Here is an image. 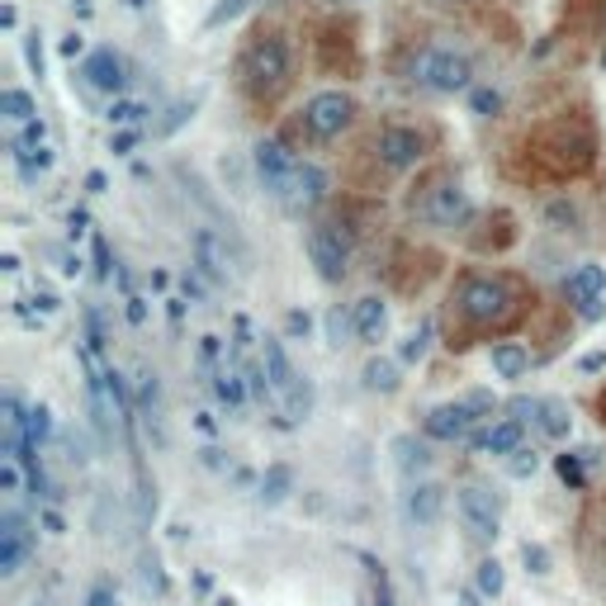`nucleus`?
<instances>
[{"mask_svg": "<svg viewBox=\"0 0 606 606\" xmlns=\"http://www.w3.org/2000/svg\"><path fill=\"white\" fill-rule=\"evenodd\" d=\"M597 522H602V541H606V493L597 497Z\"/></svg>", "mask_w": 606, "mask_h": 606, "instance_id": "51", "label": "nucleus"}, {"mask_svg": "<svg viewBox=\"0 0 606 606\" xmlns=\"http://www.w3.org/2000/svg\"><path fill=\"white\" fill-rule=\"evenodd\" d=\"M213 398H219L228 413H242L252 403V384H246V370L242 365H219L213 370Z\"/></svg>", "mask_w": 606, "mask_h": 606, "instance_id": "22", "label": "nucleus"}, {"mask_svg": "<svg viewBox=\"0 0 606 606\" xmlns=\"http://www.w3.org/2000/svg\"><path fill=\"white\" fill-rule=\"evenodd\" d=\"M62 52H67V58H71V62H77V58H85V39H81V33H77V29H71V33H67V39H62Z\"/></svg>", "mask_w": 606, "mask_h": 606, "instance_id": "43", "label": "nucleus"}, {"mask_svg": "<svg viewBox=\"0 0 606 606\" xmlns=\"http://www.w3.org/2000/svg\"><path fill=\"white\" fill-rule=\"evenodd\" d=\"M190 252H194V271L213 284H228L238 275V261L228 252V238H219L213 228H194L190 233Z\"/></svg>", "mask_w": 606, "mask_h": 606, "instance_id": "18", "label": "nucleus"}, {"mask_svg": "<svg viewBox=\"0 0 606 606\" xmlns=\"http://www.w3.org/2000/svg\"><path fill=\"white\" fill-rule=\"evenodd\" d=\"M0 119H6V129H10V133H20V129H29V123H39V104H33L29 91H20V85H10V91L0 95Z\"/></svg>", "mask_w": 606, "mask_h": 606, "instance_id": "26", "label": "nucleus"}, {"mask_svg": "<svg viewBox=\"0 0 606 606\" xmlns=\"http://www.w3.org/2000/svg\"><path fill=\"white\" fill-rule=\"evenodd\" d=\"M361 123H365L361 95L346 91V85H323V91H313L290 119H280L275 133L290 142L294 152H317V148H332V142L351 138Z\"/></svg>", "mask_w": 606, "mask_h": 606, "instance_id": "6", "label": "nucleus"}, {"mask_svg": "<svg viewBox=\"0 0 606 606\" xmlns=\"http://www.w3.org/2000/svg\"><path fill=\"white\" fill-rule=\"evenodd\" d=\"M559 299L568 303V313H574L578 323H597L606 313V265L602 261L568 265V275L559 280Z\"/></svg>", "mask_w": 606, "mask_h": 606, "instance_id": "13", "label": "nucleus"}, {"mask_svg": "<svg viewBox=\"0 0 606 606\" xmlns=\"http://www.w3.org/2000/svg\"><path fill=\"white\" fill-rule=\"evenodd\" d=\"M597 465V451H564L555 455V469L568 488H587V469Z\"/></svg>", "mask_w": 606, "mask_h": 606, "instance_id": "30", "label": "nucleus"}, {"mask_svg": "<svg viewBox=\"0 0 606 606\" xmlns=\"http://www.w3.org/2000/svg\"><path fill=\"white\" fill-rule=\"evenodd\" d=\"M85 223H91V219H85V209H71V213H67V228H71V238H81V233H85Z\"/></svg>", "mask_w": 606, "mask_h": 606, "instance_id": "45", "label": "nucleus"}, {"mask_svg": "<svg viewBox=\"0 0 606 606\" xmlns=\"http://www.w3.org/2000/svg\"><path fill=\"white\" fill-rule=\"evenodd\" d=\"M541 309H545L541 284L526 271L465 261L451 280H445V294H441V309H436L441 351L469 355L478 346L522 336V332H531Z\"/></svg>", "mask_w": 606, "mask_h": 606, "instance_id": "1", "label": "nucleus"}, {"mask_svg": "<svg viewBox=\"0 0 606 606\" xmlns=\"http://www.w3.org/2000/svg\"><path fill=\"white\" fill-rule=\"evenodd\" d=\"M261 370H265V384H271V394H275V407L290 422H303L313 413V384H309V374H299L294 361H290V351H284V336H261Z\"/></svg>", "mask_w": 606, "mask_h": 606, "instance_id": "9", "label": "nucleus"}, {"mask_svg": "<svg viewBox=\"0 0 606 606\" xmlns=\"http://www.w3.org/2000/svg\"><path fill=\"white\" fill-rule=\"evenodd\" d=\"M436 503H441V488H436V484H422V488H413V512L432 516V512H436Z\"/></svg>", "mask_w": 606, "mask_h": 606, "instance_id": "36", "label": "nucleus"}, {"mask_svg": "<svg viewBox=\"0 0 606 606\" xmlns=\"http://www.w3.org/2000/svg\"><path fill=\"white\" fill-rule=\"evenodd\" d=\"M536 365H541V355H536V346H531V342H522V336H507V342H493V346H488V370H493V380L522 384Z\"/></svg>", "mask_w": 606, "mask_h": 606, "instance_id": "20", "label": "nucleus"}, {"mask_svg": "<svg viewBox=\"0 0 606 606\" xmlns=\"http://www.w3.org/2000/svg\"><path fill=\"white\" fill-rule=\"evenodd\" d=\"M398 77L422 95L436 100H455V95H474L478 91V62L465 43L451 39H426L413 43L398 62Z\"/></svg>", "mask_w": 606, "mask_h": 606, "instance_id": "7", "label": "nucleus"}, {"mask_svg": "<svg viewBox=\"0 0 606 606\" xmlns=\"http://www.w3.org/2000/svg\"><path fill=\"white\" fill-rule=\"evenodd\" d=\"M299 85V43L294 29L280 14H261L246 24L233 52V91L242 100V110L256 123H275L284 100Z\"/></svg>", "mask_w": 606, "mask_h": 606, "instance_id": "4", "label": "nucleus"}, {"mask_svg": "<svg viewBox=\"0 0 606 606\" xmlns=\"http://www.w3.org/2000/svg\"><path fill=\"white\" fill-rule=\"evenodd\" d=\"M104 190H110V175H104V171L85 175V194H104Z\"/></svg>", "mask_w": 606, "mask_h": 606, "instance_id": "44", "label": "nucleus"}, {"mask_svg": "<svg viewBox=\"0 0 606 606\" xmlns=\"http://www.w3.org/2000/svg\"><path fill=\"white\" fill-rule=\"evenodd\" d=\"M323 336H327V346L332 351H342L355 342V317H351V303L342 309V303H332V309L323 313Z\"/></svg>", "mask_w": 606, "mask_h": 606, "instance_id": "28", "label": "nucleus"}, {"mask_svg": "<svg viewBox=\"0 0 606 606\" xmlns=\"http://www.w3.org/2000/svg\"><path fill=\"white\" fill-rule=\"evenodd\" d=\"M246 6H252V0H219V6H213V14H209V29H219V24H228V20H238V14L246 10Z\"/></svg>", "mask_w": 606, "mask_h": 606, "instance_id": "35", "label": "nucleus"}, {"mask_svg": "<svg viewBox=\"0 0 606 606\" xmlns=\"http://www.w3.org/2000/svg\"><path fill=\"white\" fill-rule=\"evenodd\" d=\"M587 407H593V422L606 432V384H597V394H593V403H587Z\"/></svg>", "mask_w": 606, "mask_h": 606, "instance_id": "42", "label": "nucleus"}, {"mask_svg": "<svg viewBox=\"0 0 606 606\" xmlns=\"http://www.w3.org/2000/svg\"><path fill=\"white\" fill-rule=\"evenodd\" d=\"M441 152H445V129L432 114H384L355 138L342 181L351 194L380 200V194L441 162Z\"/></svg>", "mask_w": 606, "mask_h": 606, "instance_id": "3", "label": "nucleus"}, {"mask_svg": "<svg viewBox=\"0 0 606 606\" xmlns=\"http://www.w3.org/2000/svg\"><path fill=\"white\" fill-rule=\"evenodd\" d=\"M602 162V123L587 100H568L531 119L522 133L507 142L503 175L522 190L559 194L568 185L587 181Z\"/></svg>", "mask_w": 606, "mask_h": 606, "instance_id": "2", "label": "nucleus"}, {"mask_svg": "<svg viewBox=\"0 0 606 606\" xmlns=\"http://www.w3.org/2000/svg\"><path fill=\"white\" fill-rule=\"evenodd\" d=\"M190 114H194V104H175V110H171V119H162V123H156V133H162V138H166L171 129H181V123H185Z\"/></svg>", "mask_w": 606, "mask_h": 606, "instance_id": "40", "label": "nucleus"}, {"mask_svg": "<svg viewBox=\"0 0 606 606\" xmlns=\"http://www.w3.org/2000/svg\"><path fill=\"white\" fill-rule=\"evenodd\" d=\"M48 436H52V407H48V403H33L29 417H24V445H33V451H39Z\"/></svg>", "mask_w": 606, "mask_h": 606, "instance_id": "32", "label": "nucleus"}, {"mask_svg": "<svg viewBox=\"0 0 606 606\" xmlns=\"http://www.w3.org/2000/svg\"><path fill=\"white\" fill-rule=\"evenodd\" d=\"M299 162H303V152H294L290 142H284L275 129L256 138V148H252V171H256V185L271 194V200L280 204L284 194H290L294 185V175H299Z\"/></svg>", "mask_w": 606, "mask_h": 606, "instance_id": "12", "label": "nucleus"}, {"mask_svg": "<svg viewBox=\"0 0 606 606\" xmlns=\"http://www.w3.org/2000/svg\"><path fill=\"white\" fill-rule=\"evenodd\" d=\"M578 365H583L587 374H593V370H602V365H606V351H593V355H583V361H578Z\"/></svg>", "mask_w": 606, "mask_h": 606, "instance_id": "47", "label": "nucleus"}, {"mask_svg": "<svg viewBox=\"0 0 606 606\" xmlns=\"http://www.w3.org/2000/svg\"><path fill=\"white\" fill-rule=\"evenodd\" d=\"M24 58H29V67L43 77V43H39V33H29V43H24Z\"/></svg>", "mask_w": 606, "mask_h": 606, "instance_id": "41", "label": "nucleus"}, {"mask_svg": "<svg viewBox=\"0 0 606 606\" xmlns=\"http://www.w3.org/2000/svg\"><path fill=\"white\" fill-rule=\"evenodd\" d=\"M469 100H474V110H478V114H488V110H503V95H497V91H484V85H478V91H474Z\"/></svg>", "mask_w": 606, "mask_h": 606, "instance_id": "39", "label": "nucleus"}, {"mask_svg": "<svg viewBox=\"0 0 606 606\" xmlns=\"http://www.w3.org/2000/svg\"><path fill=\"white\" fill-rule=\"evenodd\" d=\"M10 156H14V166H20L24 181H39L43 171H52L58 152H52V142H48L43 119L29 123V129H20V133H10Z\"/></svg>", "mask_w": 606, "mask_h": 606, "instance_id": "16", "label": "nucleus"}, {"mask_svg": "<svg viewBox=\"0 0 606 606\" xmlns=\"http://www.w3.org/2000/svg\"><path fill=\"white\" fill-rule=\"evenodd\" d=\"M284 332H290V336H309L313 332V317L303 313V309H294L290 317H284Z\"/></svg>", "mask_w": 606, "mask_h": 606, "instance_id": "38", "label": "nucleus"}, {"mask_svg": "<svg viewBox=\"0 0 606 606\" xmlns=\"http://www.w3.org/2000/svg\"><path fill=\"white\" fill-rule=\"evenodd\" d=\"M394 451H398V465H403L407 474L432 465V455H426V441H417V436H398V441H394Z\"/></svg>", "mask_w": 606, "mask_h": 606, "instance_id": "33", "label": "nucleus"}, {"mask_svg": "<svg viewBox=\"0 0 606 606\" xmlns=\"http://www.w3.org/2000/svg\"><path fill=\"white\" fill-rule=\"evenodd\" d=\"M512 413L522 422H531V432L545 436V441H564L574 432V413H568L564 398H516Z\"/></svg>", "mask_w": 606, "mask_h": 606, "instance_id": "17", "label": "nucleus"}, {"mask_svg": "<svg viewBox=\"0 0 606 606\" xmlns=\"http://www.w3.org/2000/svg\"><path fill=\"white\" fill-rule=\"evenodd\" d=\"M332 10H361V6H370V0H327Z\"/></svg>", "mask_w": 606, "mask_h": 606, "instance_id": "49", "label": "nucleus"}, {"mask_svg": "<svg viewBox=\"0 0 606 606\" xmlns=\"http://www.w3.org/2000/svg\"><path fill=\"white\" fill-rule=\"evenodd\" d=\"M81 81L91 85V91L119 100L123 91H129V62H123L114 48H95V52H85L81 58Z\"/></svg>", "mask_w": 606, "mask_h": 606, "instance_id": "19", "label": "nucleus"}, {"mask_svg": "<svg viewBox=\"0 0 606 606\" xmlns=\"http://www.w3.org/2000/svg\"><path fill=\"white\" fill-rule=\"evenodd\" d=\"M0 478H6V488H14V484H20V469L6 465V469H0Z\"/></svg>", "mask_w": 606, "mask_h": 606, "instance_id": "50", "label": "nucleus"}, {"mask_svg": "<svg viewBox=\"0 0 606 606\" xmlns=\"http://www.w3.org/2000/svg\"><path fill=\"white\" fill-rule=\"evenodd\" d=\"M493 417V398L488 394H465V398H451V403H436L422 413V436L426 441H469L478 432V422Z\"/></svg>", "mask_w": 606, "mask_h": 606, "instance_id": "11", "label": "nucleus"}, {"mask_svg": "<svg viewBox=\"0 0 606 606\" xmlns=\"http://www.w3.org/2000/svg\"><path fill=\"white\" fill-rule=\"evenodd\" d=\"M459 512H465L474 536H497V512L484 488H459Z\"/></svg>", "mask_w": 606, "mask_h": 606, "instance_id": "24", "label": "nucleus"}, {"mask_svg": "<svg viewBox=\"0 0 606 606\" xmlns=\"http://www.w3.org/2000/svg\"><path fill=\"white\" fill-rule=\"evenodd\" d=\"M33 303H39V313H58V294H33Z\"/></svg>", "mask_w": 606, "mask_h": 606, "instance_id": "46", "label": "nucleus"}, {"mask_svg": "<svg viewBox=\"0 0 606 606\" xmlns=\"http://www.w3.org/2000/svg\"><path fill=\"white\" fill-rule=\"evenodd\" d=\"M516 445H526V422L516 417V413H493L488 422H478V432L469 436V451L474 455H488V459L512 455Z\"/></svg>", "mask_w": 606, "mask_h": 606, "instance_id": "15", "label": "nucleus"}, {"mask_svg": "<svg viewBox=\"0 0 606 606\" xmlns=\"http://www.w3.org/2000/svg\"><path fill=\"white\" fill-rule=\"evenodd\" d=\"M148 114H152V104L148 100H133V95H119V100H110V110H104V119H110L114 129H142Z\"/></svg>", "mask_w": 606, "mask_h": 606, "instance_id": "31", "label": "nucleus"}, {"mask_svg": "<svg viewBox=\"0 0 606 606\" xmlns=\"http://www.w3.org/2000/svg\"><path fill=\"white\" fill-rule=\"evenodd\" d=\"M351 317H355V342L380 346L388 336V299L384 294H361L351 303Z\"/></svg>", "mask_w": 606, "mask_h": 606, "instance_id": "21", "label": "nucleus"}, {"mask_svg": "<svg viewBox=\"0 0 606 606\" xmlns=\"http://www.w3.org/2000/svg\"><path fill=\"white\" fill-rule=\"evenodd\" d=\"M507 465H512L516 478H526V474H536V469H541V451H536V445H516Z\"/></svg>", "mask_w": 606, "mask_h": 606, "instance_id": "34", "label": "nucleus"}, {"mask_svg": "<svg viewBox=\"0 0 606 606\" xmlns=\"http://www.w3.org/2000/svg\"><path fill=\"white\" fill-rule=\"evenodd\" d=\"M497 583H503V574H497V564H484V587H488V593H497Z\"/></svg>", "mask_w": 606, "mask_h": 606, "instance_id": "48", "label": "nucleus"}, {"mask_svg": "<svg viewBox=\"0 0 606 606\" xmlns=\"http://www.w3.org/2000/svg\"><path fill=\"white\" fill-rule=\"evenodd\" d=\"M138 138H142V129H119V133L110 138V152H119V156H129V152L138 148Z\"/></svg>", "mask_w": 606, "mask_h": 606, "instance_id": "37", "label": "nucleus"}, {"mask_svg": "<svg viewBox=\"0 0 606 606\" xmlns=\"http://www.w3.org/2000/svg\"><path fill=\"white\" fill-rule=\"evenodd\" d=\"M459 242H465V252H474V256H503V252H512V246L522 242V219H516L512 209H503V204L478 209V219L469 223V233Z\"/></svg>", "mask_w": 606, "mask_h": 606, "instance_id": "14", "label": "nucleus"}, {"mask_svg": "<svg viewBox=\"0 0 606 606\" xmlns=\"http://www.w3.org/2000/svg\"><path fill=\"white\" fill-rule=\"evenodd\" d=\"M313 67L323 71V77H361L365 71V52H361V29H355L342 10L323 14V20L313 24Z\"/></svg>", "mask_w": 606, "mask_h": 606, "instance_id": "8", "label": "nucleus"}, {"mask_svg": "<svg viewBox=\"0 0 606 606\" xmlns=\"http://www.w3.org/2000/svg\"><path fill=\"white\" fill-rule=\"evenodd\" d=\"M403 219L441 238H465L478 219L474 194L465 185V171L451 162H432L422 175H413L403 190Z\"/></svg>", "mask_w": 606, "mask_h": 606, "instance_id": "5", "label": "nucleus"}, {"mask_svg": "<svg viewBox=\"0 0 606 606\" xmlns=\"http://www.w3.org/2000/svg\"><path fill=\"white\" fill-rule=\"evenodd\" d=\"M361 384L370 388V394L380 398H394L403 388V361H388V355H370V361L361 365Z\"/></svg>", "mask_w": 606, "mask_h": 606, "instance_id": "23", "label": "nucleus"}, {"mask_svg": "<svg viewBox=\"0 0 606 606\" xmlns=\"http://www.w3.org/2000/svg\"><path fill=\"white\" fill-rule=\"evenodd\" d=\"M432 342H441L436 317H432V323H422L417 332H407V336H403V342H398V361H403V365H422V361H426V351H432Z\"/></svg>", "mask_w": 606, "mask_h": 606, "instance_id": "29", "label": "nucleus"}, {"mask_svg": "<svg viewBox=\"0 0 606 606\" xmlns=\"http://www.w3.org/2000/svg\"><path fill=\"white\" fill-rule=\"evenodd\" d=\"M568 20L587 29L606 48V0H568Z\"/></svg>", "mask_w": 606, "mask_h": 606, "instance_id": "27", "label": "nucleus"}, {"mask_svg": "<svg viewBox=\"0 0 606 606\" xmlns=\"http://www.w3.org/2000/svg\"><path fill=\"white\" fill-rule=\"evenodd\" d=\"M133 384H138V398H133L138 417L148 422V426H156V422H162V380H156V370H152V365H142Z\"/></svg>", "mask_w": 606, "mask_h": 606, "instance_id": "25", "label": "nucleus"}, {"mask_svg": "<svg viewBox=\"0 0 606 606\" xmlns=\"http://www.w3.org/2000/svg\"><path fill=\"white\" fill-rule=\"evenodd\" d=\"M380 271H384V284L398 299H417V294H426V284L445 271V256L436 252V246H426V242L398 238L394 246H388V256H384Z\"/></svg>", "mask_w": 606, "mask_h": 606, "instance_id": "10", "label": "nucleus"}]
</instances>
